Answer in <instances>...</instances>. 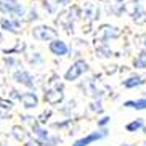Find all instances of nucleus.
I'll use <instances>...</instances> for the list:
<instances>
[{
	"label": "nucleus",
	"instance_id": "nucleus-1",
	"mask_svg": "<svg viewBox=\"0 0 146 146\" xmlns=\"http://www.w3.org/2000/svg\"><path fill=\"white\" fill-rule=\"evenodd\" d=\"M88 71V63L85 60H76L64 72V80L66 82H76L82 74H85Z\"/></svg>",
	"mask_w": 146,
	"mask_h": 146
},
{
	"label": "nucleus",
	"instance_id": "nucleus-2",
	"mask_svg": "<svg viewBox=\"0 0 146 146\" xmlns=\"http://www.w3.org/2000/svg\"><path fill=\"white\" fill-rule=\"evenodd\" d=\"M0 11L7 16H19L24 15V8L18 0H0Z\"/></svg>",
	"mask_w": 146,
	"mask_h": 146
},
{
	"label": "nucleus",
	"instance_id": "nucleus-3",
	"mask_svg": "<svg viewBox=\"0 0 146 146\" xmlns=\"http://www.w3.org/2000/svg\"><path fill=\"white\" fill-rule=\"evenodd\" d=\"M32 37L35 40H40V42H50V40L58 37V32L52 26H45L43 24V26H37L32 29Z\"/></svg>",
	"mask_w": 146,
	"mask_h": 146
},
{
	"label": "nucleus",
	"instance_id": "nucleus-4",
	"mask_svg": "<svg viewBox=\"0 0 146 146\" xmlns=\"http://www.w3.org/2000/svg\"><path fill=\"white\" fill-rule=\"evenodd\" d=\"M106 137H108V130L101 129L100 132H92V133H88V135H85V137L77 138V140L72 143V146H90L92 143L100 141V140H103V138H106Z\"/></svg>",
	"mask_w": 146,
	"mask_h": 146
},
{
	"label": "nucleus",
	"instance_id": "nucleus-5",
	"mask_svg": "<svg viewBox=\"0 0 146 146\" xmlns=\"http://www.w3.org/2000/svg\"><path fill=\"white\" fill-rule=\"evenodd\" d=\"M48 50H50V53H52L53 56H58V58H63V56H66L69 53V45L64 42V40L61 39H53L48 42Z\"/></svg>",
	"mask_w": 146,
	"mask_h": 146
},
{
	"label": "nucleus",
	"instance_id": "nucleus-6",
	"mask_svg": "<svg viewBox=\"0 0 146 146\" xmlns=\"http://www.w3.org/2000/svg\"><path fill=\"white\" fill-rule=\"evenodd\" d=\"M45 101H47L50 106H55V104H60L63 100H64V93H63V88L60 87H53V88H48L45 90Z\"/></svg>",
	"mask_w": 146,
	"mask_h": 146
},
{
	"label": "nucleus",
	"instance_id": "nucleus-7",
	"mask_svg": "<svg viewBox=\"0 0 146 146\" xmlns=\"http://www.w3.org/2000/svg\"><path fill=\"white\" fill-rule=\"evenodd\" d=\"M19 101H21L23 108L27 109V111L29 109H35L40 103L37 93H34V92H24V93H21L19 95Z\"/></svg>",
	"mask_w": 146,
	"mask_h": 146
},
{
	"label": "nucleus",
	"instance_id": "nucleus-8",
	"mask_svg": "<svg viewBox=\"0 0 146 146\" xmlns=\"http://www.w3.org/2000/svg\"><path fill=\"white\" fill-rule=\"evenodd\" d=\"M13 79H15L16 84H21V85L27 87V88H34V87H35L34 77L31 76V72H27V71H24V69L16 71V72L13 74Z\"/></svg>",
	"mask_w": 146,
	"mask_h": 146
},
{
	"label": "nucleus",
	"instance_id": "nucleus-9",
	"mask_svg": "<svg viewBox=\"0 0 146 146\" xmlns=\"http://www.w3.org/2000/svg\"><path fill=\"white\" fill-rule=\"evenodd\" d=\"M143 84H146V79L138 74L129 76L125 80H122V87H125V88H137V87H141Z\"/></svg>",
	"mask_w": 146,
	"mask_h": 146
},
{
	"label": "nucleus",
	"instance_id": "nucleus-10",
	"mask_svg": "<svg viewBox=\"0 0 146 146\" xmlns=\"http://www.w3.org/2000/svg\"><path fill=\"white\" fill-rule=\"evenodd\" d=\"M19 26H21V23L16 21V19H11V18L8 19V16L0 18V27L5 31H8V32H16L19 29Z\"/></svg>",
	"mask_w": 146,
	"mask_h": 146
},
{
	"label": "nucleus",
	"instance_id": "nucleus-11",
	"mask_svg": "<svg viewBox=\"0 0 146 146\" xmlns=\"http://www.w3.org/2000/svg\"><path fill=\"white\" fill-rule=\"evenodd\" d=\"M32 135H34L37 140H42V141H45L50 133H48V130L45 129L42 124H37V122H34V124H32Z\"/></svg>",
	"mask_w": 146,
	"mask_h": 146
},
{
	"label": "nucleus",
	"instance_id": "nucleus-12",
	"mask_svg": "<svg viewBox=\"0 0 146 146\" xmlns=\"http://www.w3.org/2000/svg\"><path fill=\"white\" fill-rule=\"evenodd\" d=\"M124 108H130V109H137V111H145L146 109V96L140 100H129L124 103Z\"/></svg>",
	"mask_w": 146,
	"mask_h": 146
},
{
	"label": "nucleus",
	"instance_id": "nucleus-13",
	"mask_svg": "<svg viewBox=\"0 0 146 146\" xmlns=\"http://www.w3.org/2000/svg\"><path fill=\"white\" fill-rule=\"evenodd\" d=\"M141 129H145V119H135L132 120V122H129V124L125 125V130L130 133H135V132H140Z\"/></svg>",
	"mask_w": 146,
	"mask_h": 146
},
{
	"label": "nucleus",
	"instance_id": "nucleus-14",
	"mask_svg": "<svg viewBox=\"0 0 146 146\" xmlns=\"http://www.w3.org/2000/svg\"><path fill=\"white\" fill-rule=\"evenodd\" d=\"M11 137L16 140V141H24L27 137L26 130H24V127L23 125H13L11 127Z\"/></svg>",
	"mask_w": 146,
	"mask_h": 146
},
{
	"label": "nucleus",
	"instance_id": "nucleus-15",
	"mask_svg": "<svg viewBox=\"0 0 146 146\" xmlns=\"http://www.w3.org/2000/svg\"><path fill=\"white\" fill-rule=\"evenodd\" d=\"M43 7L50 15H55L58 10H61L60 5H58V0H43Z\"/></svg>",
	"mask_w": 146,
	"mask_h": 146
},
{
	"label": "nucleus",
	"instance_id": "nucleus-16",
	"mask_svg": "<svg viewBox=\"0 0 146 146\" xmlns=\"http://www.w3.org/2000/svg\"><path fill=\"white\" fill-rule=\"evenodd\" d=\"M133 66L137 69H146V52L140 53V55L133 60Z\"/></svg>",
	"mask_w": 146,
	"mask_h": 146
},
{
	"label": "nucleus",
	"instance_id": "nucleus-17",
	"mask_svg": "<svg viewBox=\"0 0 146 146\" xmlns=\"http://www.w3.org/2000/svg\"><path fill=\"white\" fill-rule=\"evenodd\" d=\"M103 32H106V37L104 39H116L117 35H119V32L116 31V27H109V26H104L103 29Z\"/></svg>",
	"mask_w": 146,
	"mask_h": 146
},
{
	"label": "nucleus",
	"instance_id": "nucleus-18",
	"mask_svg": "<svg viewBox=\"0 0 146 146\" xmlns=\"http://www.w3.org/2000/svg\"><path fill=\"white\" fill-rule=\"evenodd\" d=\"M23 146H47V143L45 141H42V140H29V141H26Z\"/></svg>",
	"mask_w": 146,
	"mask_h": 146
},
{
	"label": "nucleus",
	"instance_id": "nucleus-19",
	"mask_svg": "<svg viewBox=\"0 0 146 146\" xmlns=\"http://www.w3.org/2000/svg\"><path fill=\"white\" fill-rule=\"evenodd\" d=\"M109 122H111V117L104 116V117H101V119L98 120V127H100V129H106L108 125H109Z\"/></svg>",
	"mask_w": 146,
	"mask_h": 146
},
{
	"label": "nucleus",
	"instance_id": "nucleus-20",
	"mask_svg": "<svg viewBox=\"0 0 146 146\" xmlns=\"http://www.w3.org/2000/svg\"><path fill=\"white\" fill-rule=\"evenodd\" d=\"M0 104H2L0 108H3V109H11L13 108V101H8V100H0Z\"/></svg>",
	"mask_w": 146,
	"mask_h": 146
},
{
	"label": "nucleus",
	"instance_id": "nucleus-21",
	"mask_svg": "<svg viewBox=\"0 0 146 146\" xmlns=\"http://www.w3.org/2000/svg\"><path fill=\"white\" fill-rule=\"evenodd\" d=\"M69 3H71V0H58L60 8H66V7H69Z\"/></svg>",
	"mask_w": 146,
	"mask_h": 146
},
{
	"label": "nucleus",
	"instance_id": "nucleus-22",
	"mask_svg": "<svg viewBox=\"0 0 146 146\" xmlns=\"http://www.w3.org/2000/svg\"><path fill=\"white\" fill-rule=\"evenodd\" d=\"M50 116H52V111H48V112L45 111L42 116H40V122H42V124H43V122H47V119H45V117H50Z\"/></svg>",
	"mask_w": 146,
	"mask_h": 146
},
{
	"label": "nucleus",
	"instance_id": "nucleus-23",
	"mask_svg": "<svg viewBox=\"0 0 146 146\" xmlns=\"http://www.w3.org/2000/svg\"><path fill=\"white\" fill-rule=\"evenodd\" d=\"M145 45H146V43H145Z\"/></svg>",
	"mask_w": 146,
	"mask_h": 146
}]
</instances>
